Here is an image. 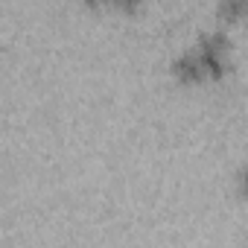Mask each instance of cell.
Listing matches in <instances>:
<instances>
[{"label":"cell","mask_w":248,"mask_h":248,"mask_svg":"<svg viewBox=\"0 0 248 248\" xmlns=\"http://www.w3.org/2000/svg\"><path fill=\"white\" fill-rule=\"evenodd\" d=\"M196 53L202 59L204 79H222L231 70V41H228L225 30H219V27L204 30L196 41Z\"/></svg>","instance_id":"1"},{"label":"cell","mask_w":248,"mask_h":248,"mask_svg":"<svg viewBox=\"0 0 248 248\" xmlns=\"http://www.w3.org/2000/svg\"><path fill=\"white\" fill-rule=\"evenodd\" d=\"M172 73H175V79H181V82H202V79H204V67H202V59H199L196 47L181 50V53L172 59Z\"/></svg>","instance_id":"2"},{"label":"cell","mask_w":248,"mask_h":248,"mask_svg":"<svg viewBox=\"0 0 248 248\" xmlns=\"http://www.w3.org/2000/svg\"><path fill=\"white\" fill-rule=\"evenodd\" d=\"M216 15L222 21H236V18L248 15V0H222L216 6Z\"/></svg>","instance_id":"3"},{"label":"cell","mask_w":248,"mask_h":248,"mask_svg":"<svg viewBox=\"0 0 248 248\" xmlns=\"http://www.w3.org/2000/svg\"><path fill=\"white\" fill-rule=\"evenodd\" d=\"M236 187H239V193L242 196H248V161L239 167V172H236Z\"/></svg>","instance_id":"4"},{"label":"cell","mask_w":248,"mask_h":248,"mask_svg":"<svg viewBox=\"0 0 248 248\" xmlns=\"http://www.w3.org/2000/svg\"><path fill=\"white\" fill-rule=\"evenodd\" d=\"M245 248H248V242H245Z\"/></svg>","instance_id":"5"}]
</instances>
